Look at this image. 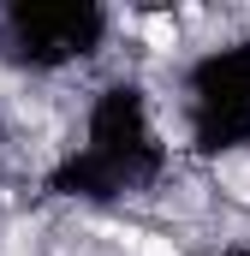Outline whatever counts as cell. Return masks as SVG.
I'll use <instances>...</instances> for the list:
<instances>
[{
	"label": "cell",
	"mask_w": 250,
	"mask_h": 256,
	"mask_svg": "<svg viewBox=\"0 0 250 256\" xmlns=\"http://www.w3.org/2000/svg\"><path fill=\"white\" fill-rule=\"evenodd\" d=\"M220 185L232 196H250V155H232V161H220Z\"/></svg>",
	"instance_id": "7a4b0ae2"
},
{
	"label": "cell",
	"mask_w": 250,
	"mask_h": 256,
	"mask_svg": "<svg viewBox=\"0 0 250 256\" xmlns=\"http://www.w3.org/2000/svg\"><path fill=\"white\" fill-rule=\"evenodd\" d=\"M143 36H149V48H155V54L179 48V24H173L167 12H149V18H143Z\"/></svg>",
	"instance_id": "6da1fadb"
},
{
	"label": "cell",
	"mask_w": 250,
	"mask_h": 256,
	"mask_svg": "<svg viewBox=\"0 0 250 256\" xmlns=\"http://www.w3.org/2000/svg\"><path fill=\"white\" fill-rule=\"evenodd\" d=\"M137 244V256H179V244L167 238V232H143V238H131Z\"/></svg>",
	"instance_id": "3957f363"
}]
</instances>
